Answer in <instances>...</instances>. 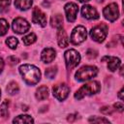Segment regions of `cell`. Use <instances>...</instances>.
Returning <instances> with one entry per match:
<instances>
[{"instance_id": "obj_24", "label": "cell", "mask_w": 124, "mask_h": 124, "mask_svg": "<svg viewBox=\"0 0 124 124\" xmlns=\"http://www.w3.org/2000/svg\"><path fill=\"white\" fill-rule=\"evenodd\" d=\"M56 73H57V67L56 66H53V67L47 68L46 70V73L45 74H46V77H47L49 78H53L55 77Z\"/></svg>"}, {"instance_id": "obj_27", "label": "cell", "mask_w": 124, "mask_h": 124, "mask_svg": "<svg viewBox=\"0 0 124 124\" xmlns=\"http://www.w3.org/2000/svg\"><path fill=\"white\" fill-rule=\"evenodd\" d=\"M89 122H94V123H109L108 119H106V118H103V117H90L88 119Z\"/></svg>"}, {"instance_id": "obj_30", "label": "cell", "mask_w": 124, "mask_h": 124, "mask_svg": "<svg viewBox=\"0 0 124 124\" xmlns=\"http://www.w3.org/2000/svg\"><path fill=\"white\" fill-rule=\"evenodd\" d=\"M87 56L89 58H95L97 56V51L93 50V49H88L87 50Z\"/></svg>"}, {"instance_id": "obj_26", "label": "cell", "mask_w": 124, "mask_h": 124, "mask_svg": "<svg viewBox=\"0 0 124 124\" xmlns=\"http://www.w3.org/2000/svg\"><path fill=\"white\" fill-rule=\"evenodd\" d=\"M8 102H7V100L1 105V107H0V114L2 115V116H4V117H6L8 114H9V112H8V104H7Z\"/></svg>"}, {"instance_id": "obj_33", "label": "cell", "mask_w": 124, "mask_h": 124, "mask_svg": "<svg viewBox=\"0 0 124 124\" xmlns=\"http://www.w3.org/2000/svg\"><path fill=\"white\" fill-rule=\"evenodd\" d=\"M3 69H4V61H3V59L0 57V73L3 71Z\"/></svg>"}, {"instance_id": "obj_6", "label": "cell", "mask_w": 124, "mask_h": 124, "mask_svg": "<svg viewBox=\"0 0 124 124\" xmlns=\"http://www.w3.org/2000/svg\"><path fill=\"white\" fill-rule=\"evenodd\" d=\"M86 37H87V32L85 27L78 25L76 28H74L71 34V43L74 45H79L85 41Z\"/></svg>"}, {"instance_id": "obj_36", "label": "cell", "mask_w": 124, "mask_h": 124, "mask_svg": "<svg viewBox=\"0 0 124 124\" xmlns=\"http://www.w3.org/2000/svg\"><path fill=\"white\" fill-rule=\"evenodd\" d=\"M79 2H87V1H89V0H78Z\"/></svg>"}, {"instance_id": "obj_38", "label": "cell", "mask_w": 124, "mask_h": 124, "mask_svg": "<svg viewBox=\"0 0 124 124\" xmlns=\"http://www.w3.org/2000/svg\"><path fill=\"white\" fill-rule=\"evenodd\" d=\"M0 98H1V91H0Z\"/></svg>"}, {"instance_id": "obj_3", "label": "cell", "mask_w": 124, "mask_h": 124, "mask_svg": "<svg viewBox=\"0 0 124 124\" xmlns=\"http://www.w3.org/2000/svg\"><path fill=\"white\" fill-rule=\"evenodd\" d=\"M98 74V68L95 66H83L76 73V78L79 81L88 80Z\"/></svg>"}, {"instance_id": "obj_37", "label": "cell", "mask_w": 124, "mask_h": 124, "mask_svg": "<svg viewBox=\"0 0 124 124\" xmlns=\"http://www.w3.org/2000/svg\"><path fill=\"white\" fill-rule=\"evenodd\" d=\"M97 1H99V2H103L104 0H97Z\"/></svg>"}, {"instance_id": "obj_2", "label": "cell", "mask_w": 124, "mask_h": 124, "mask_svg": "<svg viewBox=\"0 0 124 124\" xmlns=\"http://www.w3.org/2000/svg\"><path fill=\"white\" fill-rule=\"evenodd\" d=\"M101 90V85L98 81H90L88 83H85L82 85L75 94V98L78 100L82 99L85 96L88 95H93L98 93Z\"/></svg>"}, {"instance_id": "obj_14", "label": "cell", "mask_w": 124, "mask_h": 124, "mask_svg": "<svg viewBox=\"0 0 124 124\" xmlns=\"http://www.w3.org/2000/svg\"><path fill=\"white\" fill-rule=\"evenodd\" d=\"M57 43L60 47H66L69 45V39L67 33L62 27H59L57 31Z\"/></svg>"}, {"instance_id": "obj_10", "label": "cell", "mask_w": 124, "mask_h": 124, "mask_svg": "<svg viewBox=\"0 0 124 124\" xmlns=\"http://www.w3.org/2000/svg\"><path fill=\"white\" fill-rule=\"evenodd\" d=\"M64 10H65L67 20L70 21V22H74L77 18V15H78V5L76 3H73V2L67 3L64 7Z\"/></svg>"}, {"instance_id": "obj_16", "label": "cell", "mask_w": 124, "mask_h": 124, "mask_svg": "<svg viewBox=\"0 0 124 124\" xmlns=\"http://www.w3.org/2000/svg\"><path fill=\"white\" fill-rule=\"evenodd\" d=\"M15 6L21 11H26L31 8L32 0H15Z\"/></svg>"}, {"instance_id": "obj_12", "label": "cell", "mask_w": 124, "mask_h": 124, "mask_svg": "<svg viewBox=\"0 0 124 124\" xmlns=\"http://www.w3.org/2000/svg\"><path fill=\"white\" fill-rule=\"evenodd\" d=\"M81 15L87 19H97L99 18V14L95 8L90 5H84L81 8Z\"/></svg>"}, {"instance_id": "obj_8", "label": "cell", "mask_w": 124, "mask_h": 124, "mask_svg": "<svg viewBox=\"0 0 124 124\" xmlns=\"http://www.w3.org/2000/svg\"><path fill=\"white\" fill-rule=\"evenodd\" d=\"M12 27H13V30L15 33L23 34L29 30L30 24L28 23V21L26 19H24L22 17H16V19H14Z\"/></svg>"}, {"instance_id": "obj_23", "label": "cell", "mask_w": 124, "mask_h": 124, "mask_svg": "<svg viewBox=\"0 0 124 124\" xmlns=\"http://www.w3.org/2000/svg\"><path fill=\"white\" fill-rule=\"evenodd\" d=\"M6 44H7V46H8L10 48L15 49V48H16V46H17V45H18V41H17V39L15 38V37H9V38L6 40Z\"/></svg>"}, {"instance_id": "obj_22", "label": "cell", "mask_w": 124, "mask_h": 124, "mask_svg": "<svg viewBox=\"0 0 124 124\" xmlns=\"http://www.w3.org/2000/svg\"><path fill=\"white\" fill-rule=\"evenodd\" d=\"M8 29H9V24L7 20L4 18H0V36L5 35L8 32Z\"/></svg>"}, {"instance_id": "obj_29", "label": "cell", "mask_w": 124, "mask_h": 124, "mask_svg": "<svg viewBox=\"0 0 124 124\" xmlns=\"http://www.w3.org/2000/svg\"><path fill=\"white\" fill-rule=\"evenodd\" d=\"M100 110H101V112L104 113V114H110V113L112 112V109H111L110 107H103Z\"/></svg>"}, {"instance_id": "obj_35", "label": "cell", "mask_w": 124, "mask_h": 124, "mask_svg": "<svg viewBox=\"0 0 124 124\" xmlns=\"http://www.w3.org/2000/svg\"><path fill=\"white\" fill-rule=\"evenodd\" d=\"M120 75H121V76L123 75V67H121V68H120Z\"/></svg>"}, {"instance_id": "obj_13", "label": "cell", "mask_w": 124, "mask_h": 124, "mask_svg": "<svg viewBox=\"0 0 124 124\" xmlns=\"http://www.w3.org/2000/svg\"><path fill=\"white\" fill-rule=\"evenodd\" d=\"M55 50L51 47H46L41 53V59L44 63H50L55 58Z\"/></svg>"}, {"instance_id": "obj_1", "label": "cell", "mask_w": 124, "mask_h": 124, "mask_svg": "<svg viewBox=\"0 0 124 124\" xmlns=\"http://www.w3.org/2000/svg\"><path fill=\"white\" fill-rule=\"evenodd\" d=\"M18 70L24 81L29 85H34L41 79V72L39 68L34 65L23 64L18 68Z\"/></svg>"}, {"instance_id": "obj_21", "label": "cell", "mask_w": 124, "mask_h": 124, "mask_svg": "<svg viewBox=\"0 0 124 124\" xmlns=\"http://www.w3.org/2000/svg\"><path fill=\"white\" fill-rule=\"evenodd\" d=\"M6 90H7V92H8L9 94L14 95V94H16V93L18 92L19 88H18V85H17V83H16V81H11V82L8 84Z\"/></svg>"}, {"instance_id": "obj_7", "label": "cell", "mask_w": 124, "mask_h": 124, "mask_svg": "<svg viewBox=\"0 0 124 124\" xmlns=\"http://www.w3.org/2000/svg\"><path fill=\"white\" fill-rule=\"evenodd\" d=\"M52 91H53V96L57 100L63 101L68 97L70 93V87L66 83H59L53 86Z\"/></svg>"}, {"instance_id": "obj_34", "label": "cell", "mask_w": 124, "mask_h": 124, "mask_svg": "<svg viewBox=\"0 0 124 124\" xmlns=\"http://www.w3.org/2000/svg\"><path fill=\"white\" fill-rule=\"evenodd\" d=\"M118 97H119L120 100H123V88L120 89V91H119V93H118Z\"/></svg>"}, {"instance_id": "obj_15", "label": "cell", "mask_w": 124, "mask_h": 124, "mask_svg": "<svg viewBox=\"0 0 124 124\" xmlns=\"http://www.w3.org/2000/svg\"><path fill=\"white\" fill-rule=\"evenodd\" d=\"M106 59H108V68L109 71L114 72L118 69V67L121 65V61L119 58L114 56H105Z\"/></svg>"}, {"instance_id": "obj_9", "label": "cell", "mask_w": 124, "mask_h": 124, "mask_svg": "<svg viewBox=\"0 0 124 124\" xmlns=\"http://www.w3.org/2000/svg\"><path fill=\"white\" fill-rule=\"evenodd\" d=\"M103 15L109 21L116 20L118 18V16H119V11H118L117 5L115 3H111V4L108 5L106 8H104Z\"/></svg>"}, {"instance_id": "obj_17", "label": "cell", "mask_w": 124, "mask_h": 124, "mask_svg": "<svg viewBox=\"0 0 124 124\" xmlns=\"http://www.w3.org/2000/svg\"><path fill=\"white\" fill-rule=\"evenodd\" d=\"M35 96H36V99L39 100V101H42V100L46 99L48 97V88L46 86H45V85L39 87L37 89V91H36Z\"/></svg>"}, {"instance_id": "obj_32", "label": "cell", "mask_w": 124, "mask_h": 124, "mask_svg": "<svg viewBox=\"0 0 124 124\" xmlns=\"http://www.w3.org/2000/svg\"><path fill=\"white\" fill-rule=\"evenodd\" d=\"M76 115H77V114H70L69 117H68V121L73 122V121L75 120V118H76Z\"/></svg>"}, {"instance_id": "obj_25", "label": "cell", "mask_w": 124, "mask_h": 124, "mask_svg": "<svg viewBox=\"0 0 124 124\" xmlns=\"http://www.w3.org/2000/svg\"><path fill=\"white\" fill-rule=\"evenodd\" d=\"M10 4H11V0H0V13L6 12Z\"/></svg>"}, {"instance_id": "obj_20", "label": "cell", "mask_w": 124, "mask_h": 124, "mask_svg": "<svg viewBox=\"0 0 124 124\" xmlns=\"http://www.w3.org/2000/svg\"><path fill=\"white\" fill-rule=\"evenodd\" d=\"M36 40H37V36H36L33 32H32V33L27 34L26 36H24V37L22 38V42H23V44H24V45H26V46L32 45L33 43H35V42H36Z\"/></svg>"}, {"instance_id": "obj_19", "label": "cell", "mask_w": 124, "mask_h": 124, "mask_svg": "<svg viewBox=\"0 0 124 124\" xmlns=\"http://www.w3.org/2000/svg\"><path fill=\"white\" fill-rule=\"evenodd\" d=\"M13 122L14 123H33L34 120H33V118L30 115L21 114V115H18L17 117H16L13 120Z\"/></svg>"}, {"instance_id": "obj_11", "label": "cell", "mask_w": 124, "mask_h": 124, "mask_svg": "<svg viewBox=\"0 0 124 124\" xmlns=\"http://www.w3.org/2000/svg\"><path fill=\"white\" fill-rule=\"evenodd\" d=\"M32 20H33L34 23L39 24L42 27H45L46 25V21H47L46 16L38 7H35L34 10H33V13H32Z\"/></svg>"}, {"instance_id": "obj_5", "label": "cell", "mask_w": 124, "mask_h": 124, "mask_svg": "<svg viewBox=\"0 0 124 124\" xmlns=\"http://www.w3.org/2000/svg\"><path fill=\"white\" fill-rule=\"evenodd\" d=\"M65 63L68 70H71L75 67H77L80 61V55L76 49H68L64 53Z\"/></svg>"}, {"instance_id": "obj_28", "label": "cell", "mask_w": 124, "mask_h": 124, "mask_svg": "<svg viewBox=\"0 0 124 124\" xmlns=\"http://www.w3.org/2000/svg\"><path fill=\"white\" fill-rule=\"evenodd\" d=\"M7 60H8V63H9L10 65H16V64H17V63L19 62L18 58L16 57V56H10V57H8Z\"/></svg>"}, {"instance_id": "obj_4", "label": "cell", "mask_w": 124, "mask_h": 124, "mask_svg": "<svg viewBox=\"0 0 124 124\" xmlns=\"http://www.w3.org/2000/svg\"><path fill=\"white\" fill-rule=\"evenodd\" d=\"M108 27L107 24L101 23L91 29L90 36L95 42L102 43V42H104V40L106 39V37L108 35Z\"/></svg>"}, {"instance_id": "obj_31", "label": "cell", "mask_w": 124, "mask_h": 124, "mask_svg": "<svg viewBox=\"0 0 124 124\" xmlns=\"http://www.w3.org/2000/svg\"><path fill=\"white\" fill-rule=\"evenodd\" d=\"M114 108H115V109H117L120 112H122L123 111V108H124L122 103H116V104H114Z\"/></svg>"}, {"instance_id": "obj_18", "label": "cell", "mask_w": 124, "mask_h": 124, "mask_svg": "<svg viewBox=\"0 0 124 124\" xmlns=\"http://www.w3.org/2000/svg\"><path fill=\"white\" fill-rule=\"evenodd\" d=\"M50 23H51L52 27H56V28L62 27L63 26V16L61 15L52 16V17L50 19Z\"/></svg>"}]
</instances>
